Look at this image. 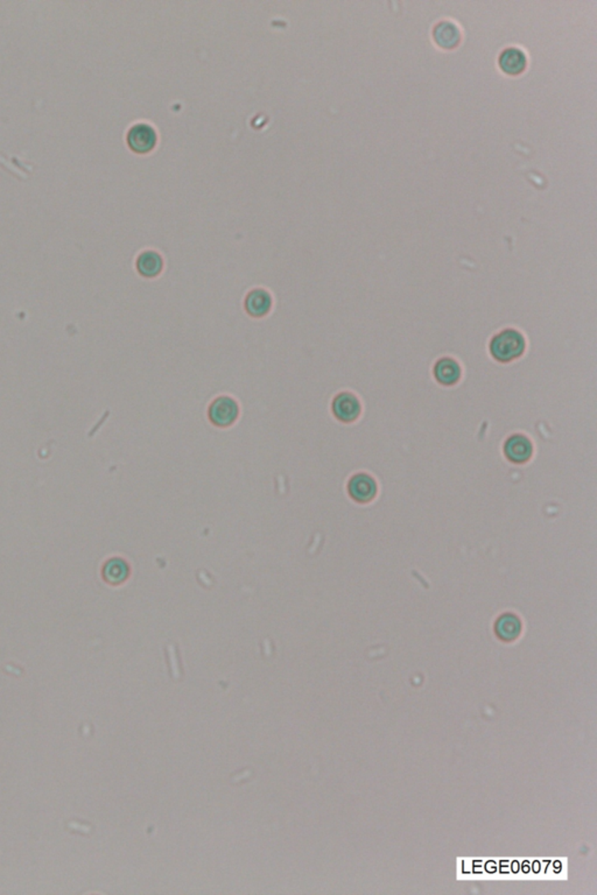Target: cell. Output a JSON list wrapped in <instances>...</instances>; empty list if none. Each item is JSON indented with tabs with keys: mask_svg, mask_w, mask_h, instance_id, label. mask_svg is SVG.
Listing matches in <instances>:
<instances>
[{
	"mask_svg": "<svg viewBox=\"0 0 597 895\" xmlns=\"http://www.w3.org/2000/svg\"><path fill=\"white\" fill-rule=\"evenodd\" d=\"M525 348V338L515 329L501 331L490 342V354L499 363H510L519 358Z\"/></svg>",
	"mask_w": 597,
	"mask_h": 895,
	"instance_id": "obj_1",
	"label": "cell"
},
{
	"mask_svg": "<svg viewBox=\"0 0 597 895\" xmlns=\"http://www.w3.org/2000/svg\"><path fill=\"white\" fill-rule=\"evenodd\" d=\"M127 144L136 153H148L157 144L155 131L148 124H137L127 133Z\"/></svg>",
	"mask_w": 597,
	"mask_h": 895,
	"instance_id": "obj_2",
	"label": "cell"
},
{
	"mask_svg": "<svg viewBox=\"0 0 597 895\" xmlns=\"http://www.w3.org/2000/svg\"><path fill=\"white\" fill-rule=\"evenodd\" d=\"M238 416V405L231 398L221 397L211 404L209 418L214 425L226 427L235 422Z\"/></svg>",
	"mask_w": 597,
	"mask_h": 895,
	"instance_id": "obj_3",
	"label": "cell"
},
{
	"mask_svg": "<svg viewBox=\"0 0 597 895\" xmlns=\"http://www.w3.org/2000/svg\"><path fill=\"white\" fill-rule=\"evenodd\" d=\"M361 402L352 393L343 392L333 401V413L342 422H352L361 415Z\"/></svg>",
	"mask_w": 597,
	"mask_h": 895,
	"instance_id": "obj_4",
	"label": "cell"
},
{
	"mask_svg": "<svg viewBox=\"0 0 597 895\" xmlns=\"http://www.w3.org/2000/svg\"><path fill=\"white\" fill-rule=\"evenodd\" d=\"M532 453H533V446L530 439L520 434L511 436L506 439L504 444L505 457L512 463H526L527 460H530L532 457Z\"/></svg>",
	"mask_w": 597,
	"mask_h": 895,
	"instance_id": "obj_5",
	"label": "cell"
},
{
	"mask_svg": "<svg viewBox=\"0 0 597 895\" xmlns=\"http://www.w3.org/2000/svg\"><path fill=\"white\" fill-rule=\"evenodd\" d=\"M434 43L443 50H454L461 43V32L456 24L450 20H443L433 27Z\"/></svg>",
	"mask_w": 597,
	"mask_h": 895,
	"instance_id": "obj_6",
	"label": "cell"
},
{
	"mask_svg": "<svg viewBox=\"0 0 597 895\" xmlns=\"http://www.w3.org/2000/svg\"><path fill=\"white\" fill-rule=\"evenodd\" d=\"M348 488L352 498L363 504L371 502L377 495L376 481L369 474H359L354 476L349 481Z\"/></svg>",
	"mask_w": 597,
	"mask_h": 895,
	"instance_id": "obj_7",
	"label": "cell"
},
{
	"mask_svg": "<svg viewBox=\"0 0 597 895\" xmlns=\"http://www.w3.org/2000/svg\"><path fill=\"white\" fill-rule=\"evenodd\" d=\"M498 66L506 75L518 76L526 69V55L517 47H509L499 54Z\"/></svg>",
	"mask_w": 597,
	"mask_h": 895,
	"instance_id": "obj_8",
	"label": "cell"
},
{
	"mask_svg": "<svg viewBox=\"0 0 597 895\" xmlns=\"http://www.w3.org/2000/svg\"><path fill=\"white\" fill-rule=\"evenodd\" d=\"M461 366L455 359L445 357L434 366V376L441 385L452 386L461 379Z\"/></svg>",
	"mask_w": 597,
	"mask_h": 895,
	"instance_id": "obj_9",
	"label": "cell"
},
{
	"mask_svg": "<svg viewBox=\"0 0 597 895\" xmlns=\"http://www.w3.org/2000/svg\"><path fill=\"white\" fill-rule=\"evenodd\" d=\"M271 306V295L264 289H254L246 298L245 308L251 316L261 317L266 315L270 312Z\"/></svg>",
	"mask_w": 597,
	"mask_h": 895,
	"instance_id": "obj_10",
	"label": "cell"
},
{
	"mask_svg": "<svg viewBox=\"0 0 597 895\" xmlns=\"http://www.w3.org/2000/svg\"><path fill=\"white\" fill-rule=\"evenodd\" d=\"M496 634L499 639L504 641H512L519 636L522 631V623L516 615L505 613L501 616L495 624Z\"/></svg>",
	"mask_w": 597,
	"mask_h": 895,
	"instance_id": "obj_11",
	"label": "cell"
},
{
	"mask_svg": "<svg viewBox=\"0 0 597 895\" xmlns=\"http://www.w3.org/2000/svg\"><path fill=\"white\" fill-rule=\"evenodd\" d=\"M164 261L159 253L146 251L141 253L137 260V268L144 277H153L161 272Z\"/></svg>",
	"mask_w": 597,
	"mask_h": 895,
	"instance_id": "obj_12",
	"label": "cell"
},
{
	"mask_svg": "<svg viewBox=\"0 0 597 895\" xmlns=\"http://www.w3.org/2000/svg\"><path fill=\"white\" fill-rule=\"evenodd\" d=\"M129 575V567L127 562L123 561L122 558H111L106 562L104 568H103V576L106 582L111 584H120L127 579Z\"/></svg>",
	"mask_w": 597,
	"mask_h": 895,
	"instance_id": "obj_13",
	"label": "cell"
},
{
	"mask_svg": "<svg viewBox=\"0 0 597 895\" xmlns=\"http://www.w3.org/2000/svg\"><path fill=\"white\" fill-rule=\"evenodd\" d=\"M251 776V771H245V772H243L240 776H233V778H232V781H233V783H236V781H240V780L245 779V778H247V776Z\"/></svg>",
	"mask_w": 597,
	"mask_h": 895,
	"instance_id": "obj_14",
	"label": "cell"
}]
</instances>
